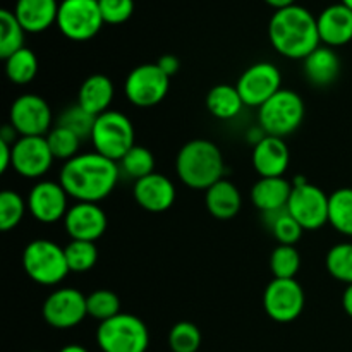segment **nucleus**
<instances>
[{"instance_id": "11", "label": "nucleus", "mask_w": 352, "mask_h": 352, "mask_svg": "<svg viewBox=\"0 0 352 352\" xmlns=\"http://www.w3.org/2000/svg\"><path fill=\"white\" fill-rule=\"evenodd\" d=\"M170 78L157 64L134 67L124 82V93L133 105L148 109L158 105L167 96Z\"/></svg>"}, {"instance_id": "38", "label": "nucleus", "mask_w": 352, "mask_h": 352, "mask_svg": "<svg viewBox=\"0 0 352 352\" xmlns=\"http://www.w3.org/2000/svg\"><path fill=\"white\" fill-rule=\"evenodd\" d=\"M96 117L93 113H89L88 110L82 109L81 105H72L69 109H65L64 112L58 117V126L65 127V129L72 131L76 136H79L81 140L86 138H91L93 127H95Z\"/></svg>"}, {"instance_id": "41", "label": "nucleus", "mask_w": 352, "mask_h": 352, "mask_svg": "<svg viewBox=\"0 0 352 352\" xmlns=\"http://www.w3.org/2000/svg\"><path fill=\"white\" fill-rule=\"evenodd\" d=\"M157 65L168 76V78H172L174 74H177L179 67H181V60H179L175 55L167 54V55H162V57L158 58Z\"/></svg>"}, {"instance_id": "28", "label": "nucleus", "mask_w": 352, "mask_h": 352, "mask_svg": "<svg viewBox=\"0 0 352 352\" xmlns=\"http://www.w3.org/2000/svg\"><path fill=\"white\" fill-rule=\"evenodd\" d=\"M6 74L14 85H28L38 74V58L31 48H21L6 58Z\"/></svg>"}, {"instance_id": "16", "label": "nucleus", "mask_w": 352, "mask_h": 352, "mask_svg": "<svg viewBox=\"0 0 352 352\" xmlns=\"http://www.w3.org/2000/svg\"><path fill=\"white\" fill-rule=\"evenodd\" d=\"M69 195L60 182L40 181L31 188L28 196V210L40 223H55L67 215Z\"/></svg>"}, {"instance_id": "39", "label": "nucleus", "mask_w": 352, "mask_h": 352, "mask_svg": "<svg viewBox=\"0 0 352 352\" xmlns=\"http://www.w3.org/2000/svg\"><path fill=\"white\" fill-rule=\"evenodd\" d=\"M168 346L172 352H198L201 346V332L191 322L175 323L168 333Z\"/></svg>"}, {"instance_id": "42", "label": "nucleus", "mask_w": 352, "mask_h": 352, "mask_svg": "<svg viewBox=\"0 0 352 352\" xmlns=\"http://www.w3.org/2000/svg\"><path fill=\"white\" fill-rule=\"evenodd\" d=\"M12 167V144L0 141V172H7V168Z\"/></svg>"}, {"instance_id": "22", "label": "nucleus", "mask_w": 352, "mask_h": 352, "mask_svg": "<svg viewBox=\"0 0 352 352\" xmlns=\"http://www.w3.org/2000/svg\"><path fill=\"white\" fill-rule=\"evenodd\" d=\"M292 182L285 177H260L251 189V201L260 212L274 213L287 208Z\"/></svg>"}, {"instance_id": "1", "label": "nucleus", "mask_w": 352, "mask_h": 352, "mask_svg": "<svg viewBox=\"0 0 352 352\" xmlns=\"http://www.w3.org/2000/svg\"><path fill=\"white\" fill-rule=\"evenodd\" d=\"M119 175V162L91 151L79 153L65 162L60 168L58 182L69 198L82 203H98L113 191Z\"/></svg>"}, {"instance_id": "21", "label": "nucleus", "mask_w": 352, "mask_h": 352, "mask_svg": "<svg viewBox=\"0 0 352 352\" xmlns=\"http://www.w3.org/2000/svg\"><path fill=\"white\" fill-rule=\"evenodd\" d=\"M57 0H17L12 12L26 33H41L57 23Z\"/></svg>"}, {"instance_id": "46", "label": "nucleus", "mask_w": 352, "mask_h": 352, "mask_svg": "<svg viewBox=\"0 0 352 352\" xmlns=\"http://www.w3.org/2000/svg\"><path fill=\"white\" fill-rule=\"evenodd\" d=\"M340 3H344V6H346L347 9L352 10V0H340Z\"/></svg>"}, {"instance_id": "37", "label": "nucleus", "mask_w": 352, "mask_h": 352, "mask_svg": "<svg viewBox=\"0 0 352 352\" xmlns=\"http://www.w3.org/2000/svg\"><path fill=\"white\" fill-rule=\"evenodd\" d=\"M24 213H26V203L21 198V195L6 189L0 195V230L9 232L16 229L23 220Z\"/></svg>"}, {"instance_id": "36", "label": "nucleus", "mask_w": 352, "mask_h": 352, "mask_svg": "<svg viewBox=\"0 0 352 352\" xmlns=\"http://www.w3.org/2000/svg\"><path fill=\"white\" fill-rule=\"evenodd\" d=\"M301 268V254L294 246H280L272 251L270 270L274 278H296Z\"/></svg>"}, {"instance_id": "14", "label": "nucleus", "mask_w": 352, "mask_h": 352, "mask_svg": "<svg viewBox=\"0 0 352 352\" xmlns=\"http://www.w3.org/2000/svg\"><path fill=\"white\" fill-rule=\"evenodd\" d=\"M9 124L19 136H47L52 129L50 105L33 93L19 96L10 105Z\"/></svg>"}, {"instance_id": "23", "label": "nucleus", "mask_w": 352, "mask_h": 352, "mask_svg": "<svg viewBox=\"0 0 352 352\" xmlns=\"http://www.w3.org/2000/svg\"><path fill=\"white\" fill-rule=\"evenodd\" d=\"M116 88L109 76L93 74L82 81L78 91V105L88 110L95 117L109 112L113 102Z\"/></svg>"}, {"instance_id": "15", "label": "nucleus", "mask_w": 352, "mask_h": 352, "mask_svg": "<svg viewBox=\"0 0 352 352\" xmlns=\"http://www.w3.org/2000/svg\"><path fill=\"white\" fill-rule=\"evenodd\" d=\"M54 160L45 136H19L12 144V168L21 177H41L50 170Z\"/></svg>"}, {"instance_id": "5", "label": "nucleus", "mask_w": 352, "mask_h": 352, "mask_svg": "<svg viewBox=\"0 0 352 352\" xmlns=\"http://www.w3.org/2000/svg\"><path fill=\"white\" fill-rule=\"evenodd\" d=\"M21 260L28 277L40 285L60 284L71 272L64 248L48 239H36L26 244Z\"/></svg>"}, {"instance_id": "6", "label": "nucleus", "mask_w": 352, "mask_h": 352, "mask_svg": "<svg viewBox=\"0 0 352 352\" xmlns=\"http://www.w3.org/2000/svg\"><path fill=\"white\" fill-rule=\"evenodd\" d=\"M305 120V102L292 89H280L258 109V122L267 136L285 138Z\"/></svg>"}, {"instance_id": "34", "label": "nucleus", "mask_w": 352, "mask_h": 352, "mask_svg": "<svg viewBox=\"0 0 352 352\" xmlns=\"http://www.w3.org/2000/svg\"><path fill=\"white\" fill-rule=\"evenodd\" d=\"M86 308H88V316L102 323L119 315L120 299L116 292L100 289V291H95L89 296H86Z\"/></svg>"}, {"instance_id": "25", "label": "nucleus", "mask_w": 352, "mask_h": 352, "mask_svg": "<svg viewBox=\"0 0 352 352\" xmlns=\"http://www.w3.org/2000/svg\"><path fill=\"white\" fill-rule=\"evenodd\" d=\"M340 72L339 55L333 52V48L320 45L316 50H313L305 58V74L313 86H330L336 82Z\"/></svg>"}, {"instance_id": "12", "label": "nucleus", "mask_w": 352, "mask_h": 352, "mask_svg": "<svg viewBox=\"0 0 352 352\" xmlns=\"http://www.w3.org/2000/svg\"><path fill=\"white\" fill-rule=\"evenodd\" d=\"M41 315L45 322L54 329H74L88 316L86 296L72 287L57 289L45 299L41 306Z\"/></svg>"}, {"instance_id": "4", "label": "nucleus", "mask_w": 352, "mask_h": 352, "mask_svg": "<svg viewBox=\"0 0 352 352\" xmlns=\"http://www.w3.org/2000/svg\"><path fill=\"white\" fill-rule=\"evenodd\" d=\"M96 342L102 352H146L150 332L141 318L131 313H119L100 323Z\"/></svg>"}, {"instance_id": "45", "label": "nucleus", "mask_w": 352, "mask_h": 352, "mask_svg": "<svg viewBox=\"0 0 352 352\" xmlns=\"http://www.w3.org/2000/svg\"><path fill=\"white\" fill-rule=\"evenodd\" d=\"M58 352H89L86 347L79 346V344H69V346H64Z\"/></svg>"}, {"instance_id": "2", "label": "nucleus", "mask_w": 352, "mask_h": 352, "mask_svg": "<svg viewBox=\"0 0 352 352\" xmlns=\"http://www.w3.org/2000/svg\"><path fill=\"white\" fill-rule=\"evenodd\" d=\"M268 38L282 57L294 60H305L322 43L316 17L301 6L275 10L268 23Z\"/></svg>"}, {"instance_id": "31", "label": "nucleus", "mask_w": 352, "mask_h": 352, "mask_svg": "<svg viewBox=\"0 0 352 352\" xmlns=\"http://www.w3.org/2000/svg\"><path fill=\"white\" fill-rule=\"evenodd\" d=\"M265 217H267L268 227H270L272 234H274L275 239L278 241V244L294 246V244L301 239L305 229L299 226L298 220L292 219L291 213L287 212V208L280 210V212L265 213Z\"/></svg>"}, {"instance_id": "33", "label": "nucleus", "mask_w": 352, "mask_h": 352, "mask_svg": "<svg viewBox=\"0 0 352 352\" xmlns=\"http://www.w3.org/2000/svg\"><path fill=\"white\" fill-rule=\"evenodd\" d=\"M69 270L74 274H85L91 270L98 261V250L89 241H72L64 248Z\"/></svg>"}, {"instance_id": "9", "label": "nucleus", "mask_w": 352, "mask_h": 352, "mask_svg": "<svg viewBox=\"0 0 352 352\" xmlns=\"http://www.w3.org/2000/svg\"><path fill=\"white\" fill-rule=\"evenodd\" d=\"M329 198L318 186L298 179L292 184L287 212L305 230H316L329 223Z\"/></svg>"}, {"instance_id": "44", "label": "nucleus", "mask_w": 352, "mask_h": 352, "mask_svg": "<svg viewBox=\"0 0 352 352\" xmlns=\"http://www.w3.org/2000/svg\"><path fill=\"white\" fill-rule=\"evenodd\" d=\"M270 7H274L275 10H280L285 9V7H291L296 6V0H265Z\"/></svg>"}, {"instance_id": "7", "label": "nucleus", "mask_w": 352, "mask_h": 352, "mask_svg": "<svg viewBox=\"0 0 352 352\" xmlns=\"http://www.w3.org/2000/svg\"><path fill=\"white\" fill-rule=\"evenodd\" d=\"M91 143L96 153L120 162V158L134 146V127L129 117L117 110H109L96 117L91 133Z\"/></svg>"}, {"instance_id": "40", "label": "nucleus", "mask_w": 352, "mask_h": 352, "mask_svg": "<svg viewBox=\"0 0 352 352\" xmlns=\"http://www.w3.org/2000/svg\"><path fill=\"white\" fill-rule=\"evenodd\" d=\"M105 24H122L134 12V0H98Z\"/></svg>"}, {"instance_id": "19", "label": "nucleus", "mask_w": 352, "mask_h": 352, "mask_svg": "<svg viewBox=\"0 0 352 352\" xmlns=\"http://www.w3.org/2000/svg\"><path fill=\"white\" fill-rule=\"evenodd\" d=\"M291 153L284 138L265 134L253 148V167L260 177H284Z\"/></svg>"}, {"instance_id": "13", "label": "nucleus", "mask_w": 352, "mask_h": 352, "mask_svg": "<svg viewBox=\"0 0 352 352\" xmlns=\"http://www.w3.org/2000/svg\"><path fill=\"white\" fill-rule=\"evenodd\" d=\"M282 74L272 62H256L250 65L237 79V91L246 107L260 109L275 93L280 91Z\"/></svg>"}, {"instance_id": "29", "label": "nucleus", "mask_w": 352, "mask_h": 352, "mask_svg": "<svg viewBox=\"0 0 352 352\" xmlns=\"http://www.w3.org/2000/svg\"><path fill=\"white\" fill-rule=\"evenodd\" d=\"M24 28L12 10H0V57L6 60L17 50L24 48Z\"/></svg>"}, {"instance_id": "47", "label": "nucleus", "mask_w": 352, "mask_h": 352, "mask_svg": "<svg viewBox=\"0 0 352 352\" xmlns=\"http://www.w3.org/2000/svg\"><path fill=\"white\" fill-rule=\"evenodd\" d=\"M33 352H41V351H33Z\"/></svg>"}, {"instance_id": "17", "label": "nucleus", "mask_w": 352, "mask_h": 352, "mask_svg": "<svg viewBox=\"0 0 352 352\" xmlns=\"http://www.w3.org/2000/svg\"><path fill=\"white\" fill-rule=\"evenodd\" d=\"M64 227L72 241H89L95 243L105 234L107 215L98 203L78 201L69 208L64 217Z\"/></svg>"}, {"instance_id": "27", "label": "nucleus", "mask_w": 352, "mask_h": 352, "mask_svg": "<svg viewBox=\"0 0 352 352\" xmlns=\"http://www.w3.org/2000/svg\"><path fill=\"white\" fill-rule=\"evenodd\" d=\"M329 223L342 236L352 237V188H340L330 195Z\"/></svg>"}, {"instance_id": "18", "label": "nucleus", "mask_w": 352, "mask_h": 352, "mask_svg": "<svg viewBox=\"0 0 352 352\" xmlns=\"http://www.w3.org/2000/svg\"><path fill=\"white\" fill-rule=\"evenodd\" d=\"M134 199L143 210L151 213H162L170 208L175 201V186L165 175L153 174L134 182Z\"/></svg>"}, {"instance_id": "3", "label": "nucleus", "mask_w": 352, "mask_h": 352, "mask_svg": "<svg viewBox=\"0 0 352 352\" xmlns=\"http://www.w3.org/2000/svg\"><path fill=\"white\" fill-rule=\"evenodd\" d=\"M175 172L188 188L206 189L223 179L226 164L220 148L208 140H192L179 150Z\"/></svg>"}, {"instance_id": "8", "label": "nucleus", "mask_w": 352, "mask_h": 352, "mask_svg": "<svg viewBox=\"0 0 352 352\" xmlns=\"http://www.w3.org/2000/svg\"><path fill=\"white\" fill-rule=\"evenodd\" d=\"M55 24L69 40L88 41L100 33L105 23L98 0H62Z\"/></svg>"}, {"instance_id": "20", "label": "nucleus", "mask_w": 352, "mask_h": 352, "mask_svg": "<svg viewBox=\"0 0 352 352\" xmlns=\"http://www.w3.org/2000/svg\"><path fill=\"white\" fill-rule=\"evenodd\" d=\"M316 23L320 40L325 47H342L352 40V10L344 3H333L323 9Z\"/></svg>"}, {"instance_id": "26", "label": "nucleus", "mask_w": 352, "mask_h": 352, "mask_svg": "<svg viewBox=\"0 0 352 352\" xmlns=\"http://www.w3.org/2000/svg\"><path fill=\"white\" fill-rule=\"evenodd\" d=\"M243 107L246 105H244L236 86L232 85H217L206 95V109L217 119H234L239 116Z\"/></svg>"}, {"instance_id": "30", "label": "nucleus", "mask_w": 352, "mask_h": 352, "mask_svg": "<svg viewBox=\"0 0 352 352\" xmlns=\"http://www.w3.org/2000/svg\"><path fill=\"white\" fill-rule=\"evenodd\" d=\"M120 172L127 177L134 179V182L155 172V157L148 148L134 144L119 162Z\"/></svg>"}, {"instance_id": "43", "label": "nucleus", "mask_w": 352, "mask_h": 352, "mask_svg": "<svg viewBox=\"0 0 352 352\" xmlns=\"http://www.w3.org/2000/svg\"><path fill=\"white\" fill-rule=\"evenodd\" d=\"M342 306H344V311L352 318V284L347 285L346 291L342 294Z\"/></svg>"}, {"instance_id": "32", "label": "nucleus", "mask_w": 352, "mask_h": 352, "mask_svg": "<svg viewBox=\"0 0 352 352\" xmlns=\"http://www.w3.org/2000/svg\"><path fill=\"white\" fill-rule=\"evenodd\" d=\"M327 272L336 280L352 284V243H339L327 253L325 258Z\"/></svg>"}, {"instance_id": "35", "label": "nucleus", "mask_w": 352, "mask_h": 352, "mask_svg": "<svg viewBox=\"0 0 352 352\" xmlns=\"http://www.w3.org/2000/svg\"><path fill=\"white\" fill-rule=\"evenodd\" d=\"M47 143L50 146L52 155L58 160H71V158L78 157L79 146H81V138L76 136L72 131L65 129L62 126H55L54 129H50V133L47 134Z\"/></svg>"}, {"instance_id": "24", "label": "nucleus", "mask_w": 352, "mask_h": 352, "mask_svg": "<svg viewBox=\"0 0 352 352\" xmlns=\"http://www.w3.org/2000/svg\"><path fill=\"white\" fill-rule=\"evenodd\" d=\"M205 205L210 215L219 220H230L239 213L243 198L236 184L220 179L205 191Z\"/></svg>"}, {"instance_id": "10", "label": "nucleus", "mask_w": 352, "mask_h": 352, "mask_svg": "<svg viewBox=\"0 0 352 352\" xmlns=\"http://www.w3.org/2000/svg\"><path fill=\"white\" fill-rule=\"evenodd\" d=\"M306 296L296 278H274L263 292L265 313L274 322L291 323L302 315Z\"/></svg>"}]
</instances>
